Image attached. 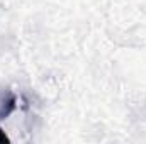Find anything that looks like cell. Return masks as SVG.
I'll list each match as a JSON object with an SVG mask.
<instances>
[{"label":"cell","mask_w":146,"mask_h":144,"mask_svg":"<svg viewBox=\"0 0 146 144\" xmlns=\"http://www.w3.org/2000/svg\"><path fill=\"white\" fill-rule=\"evenodd\" d=\"M0 141H2V143H3V141H9V139H7V136H5V134H2V129H0Z\"/></svg>","instance_id":"1"}]
</instances>
